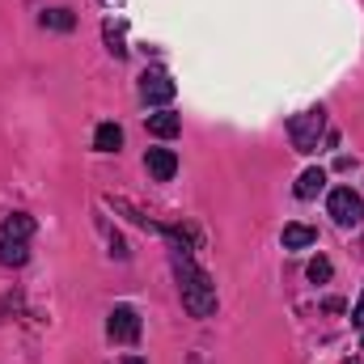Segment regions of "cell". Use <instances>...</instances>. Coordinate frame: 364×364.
Instances as JSON below:
<instances>
[{
	"label": "cell",
	"mask_w": 364,
	"mask_h": 364,
	"mask_svg": "<svg viewBox=\"0 0 364 364\" xmlns=\"http://www.w3.org/2000/svg\"><path fill=\"white\" fill-rule=\"evenodd\" d=\"M123 364H149V360H140V356H127V360H123Z\"/></svg>",
	"instance_id": "cell-16"
},
{
	"label": "cell",
	"mask_w": 364,
	"mask_h": 364,
	"mask_svg": "<svg viewBox=\"0 0 364 364\" xmlns=\"http://www.w3.org/2000/svg\"><path fill=\"white\" fill-rule=\"evenodd\" d=\"M106 335H110L114 343H136V339H140V314H136L132 305H114V309L106 314Z\"/></svg>",
	"instance_id": "cell-4"
},
{
	"label": "cell",
	"mask_w": 364,
	"mask_h": 364,
	"mask_svg": "<svg viewBox=\"0 0 364 364\" xmlns=\"http://www.w3.org/2000/svg\"><path fill=\"white\" fill-rule=\"evenodd\" d=\"M144 170L153 174V182H170L178 174V153L174 149H149L144 153Z\"/></svg>",
	"instance_id": "cell-6"
},
{
	"label": "cell",
	"mask_w": 364,
	"mask_h": 364,
	"mask_svg": "<svg viewBox=\"0 0 364 364\" xmlns=\"http://www.w3.org/2000/svg\"><path fill=\"white\" fill-rule=\"evenodd\" d=\"M0 233L13 237V242H30L34 237V216L30 212H9V220L0 225Z\"/></svg>",
	"instance_id": "cell-10"
},
{
	"label": "cell",
	"mask_w": 364,
	"mask_h": 364,
	"mask_svg": "<svg viewBox=\"0 0 364 364\" xmlns=\"http://www.w3.org/2000/svg\"><path fill=\"white\" fill-rule=\"evenodd\" d=\"M322 136H326V110H322V106H309V110L292 114L288 140H292L296 153H318V140H322Z\"/></svg>",
	"instance_id": "cell-2"
},
{
	"label": "cell",
	"mask_w": 364,
	"mask_h": 364,
	"mask_svg": "<svg viewBox=\"0 0 364 364\" xmlns=\"http://www.w3.org/2000/svg\"><path fill=\"white\" fill-rule=\"evenodd\" d=\"M0 263L4 267H26L30 263V242H13L0 233Z\"/></svg>",
	"instance_id": "cell-11"
},
{
	"label": "cell",
	"mask_w": 364,
	"mask_h": 364,
	"mask_svg": "<svg viewBox=\"0 0 364 364\" xmlns=\"http://www.w3.org/2000/svg\"><path fill=\"white\" fill-rule=\"evenodd\" d=\"M322 186H326V170H322V166H309V170L296 178L292 191H296V199H318V191H322Z\"/></svg>",
	"instance_id": "cell-12"
},
{
	"label": "cell",
	"mask_w": 364,
	"mask_h": 364,
	"mask_svg": "<svg viewBox=\"0 0 364 364\" xmlns=\"http://www.w3.org/2000/svg\"><path fill=\"white\" fill-rule=\"evenodd\" d=\"M93 149L97 153H119L123 149V127L119 123H97L93 127Z\"/></svg>",
	"instance_id": "cell-9"
},
{
	"label": "cell",
	"mask_w": 364,
	"mask_h": 364,
	"mask_svg": "<svg viewBox=\"0 0 364 364\" xmlns=\"http://www.w3.org/2000/svg\"><path fill=\"white\" fill-rule=\"evenodd\" d=\"M352 326H356V331H364V296H360V305L352 309Z\"/></svg>",
	"instance_id": "cell-15"
},
{
	"label": "cell",
	"mask_w": 364,
	"mask_h": 364,
	"mask_svg": "<svg viewBox=\"0 0 364 364\" xmlns=\"http://www.w3.org/2000/svg\"><path fill=\"white\" fill-rule=\"evenodd\" d=\"M326 212H331V220H335V225L356 229V225L364 220V199L352 191V186H335V191L326 195Z\"/></svg>",
	"instance_id": "cell-3"
},
{
	"label": "cell",
	"mask_w": 364,
	"mask_h": 364,
	"mask_svg": "<svg viewBox=\"0 0 364 364\" xmlns=\"http://www.w3.org/2000/svg\"><path fill=\"white\" fill-rule=\"evenodd\" d=\"M174 93H178V85H174L170 73H161V68H153V73L140 77V97H144L149 106H166V102H174Z\"/></svg>",
	"instance_id": "cell-5"
},
{
	"label": "cell",
	"mask_w": 364,
	"mask_h": 364,
	"mask_svg": "<svg viewBox=\"0 0 364 364\" xmlns=\"http://www.w3.org/2000/svg\"><path fill=\"white\" fill-rule=\"evenodd\" d=\"M174 275H178L182 309H186L191 318H212V314H216V284H212V275L203 272L191 255H178V259H174Z\"/></svg>",
	"instance_id": "cell-1"
},
{
	"label": "cell",
	"mask_w": 364,
	"mask_h": 364,
	"mask_svg": "<svg viewBox=\"0 0 364 364\" xmlns=\"http://www.w3.org/2000/svg\"><path fill=\"white\" fill-rule=\"evenodd\" d=\"M38 21H43V30H60V34H68V30L77 26V17H73L68 9H47Z\"/></svg>",
	"instance_id": "cell-13"
},
{
	"label": "cell",
	"mask_w": 364,
	"mask_h": 364,
	"mask_svg": "<svg viewBox=\"0 0 364 364\" xmlns=\"http://www.w3.org/2000/svg\"><path fill=\"white\" fill-rule=\"evenodd\" d=\"M149 132H153L157 140H174V136L182 132V119L174 114V110H166V106H161V110H153V114H149Z\"/></svg>",
	"instance_id": "cell-7"
},
{
	"label": "cell",
	"mask_w": 364,
	"mask_h": 364,
	"mask_svg": "<svg viewBox=\"0 0 364 364\" xmlns=\"http://www.w3.org/2000/svg\"><path fill=\"white\" fill-rule=\"evenodd\" d=\"M305 275H309L314 284H326V279H331V259H326V255H318V259L305 267Z\"/></svg>",
	"instance_id": "cell-14"
},
{
	"label": "cell",
	"mask_w": 364,
	"mask_h": 364,
	"mask_svg": "<svg viewBox=\"0 0 364 364\" xmlns=\"http://www.w3.org/2000/svg\"><path fill=\"white\" fill-rule=\"evenodd\" d=\"M279 242H284V250H309V246L318 242V229L296 220V225H284V237H279Z\"/></svg>",
	"instance_id": "cell-8"
}]
</instances>
